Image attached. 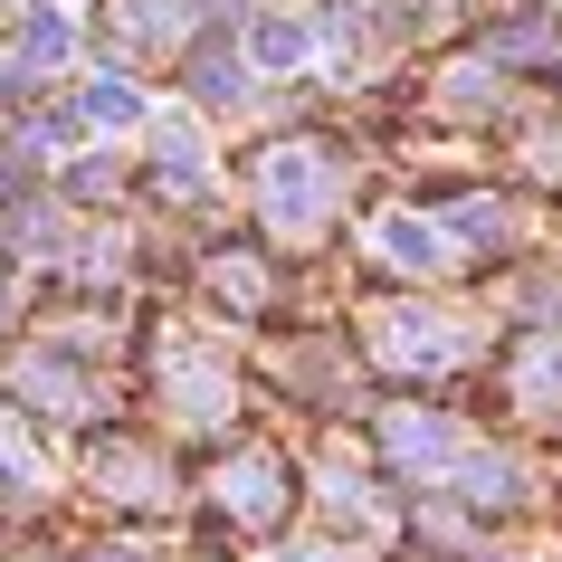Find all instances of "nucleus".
<instances>
[{"mask_svg": "<svg viewBox=\"0 0 562 562\" xmlns=\"http://www.w3.org/2000/svg\"><path fill=\"white\" fill-rule=\"evenodd\" d=\"M248 48H258V67H296V58H305V30H296V20H258Z\"/></svg>", "mask_w": 562, "mask_h": 562, "instance_id": "obj_1", "label": "nucleus"}, {"mask_svg": "<svg viewBox=\"0 0 562 562\" xmlns=\"http://www.w3.org/2000/svg\"><path fill=\"white\" fill-rule=\"evenodd\" d=\"M87 115L95 124H134V115H144V95L124 87V77H105V87H87Z\"/></svg>", "mask_w": 562, "mask_h": 562, "instance_id": "obj_2", "label": "nucleus"}, {"mask_svg": "<svg viewBox=\"0 0 562 562\" xmlns=\"http://www.w3.org/2000/svg\"><path fill=\"white\" fill-rule=\"evenodd\" d=\"M296 562H334V553H296Z\"/></svg>", "mask_w": 562, "mask_h": 562, "instance_id": "obj_3", "label": "nucleus"}]
</instances>
